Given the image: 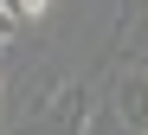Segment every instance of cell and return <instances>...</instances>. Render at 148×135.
<instances>
[{"instance_id":"obj_1","label":"cell","mask_w":148,"mask_h":135,"mask_svg":"<svg viewBox=\"0 0 148 135\" xmlns=\"http://www.w3.org/2000/svg\"><path fill=\"white\" fill-rule=\"evenodd\" d=\"M84 97H90L84 84H52V97L39 103L45 122H52V135H84V116H90V110H84Z\"/></svg>"},{"instance_id":"obj_2","label":"cell","mask_w":148,"mask_h":135,"mask_svg":"<svg viewBox=\"0 0 148 135\" xmlns=\"http://www.w3.org/2000/svg\"><path fill=\"white\" fill-rule=\"evenodd\" d=\"M116 116L129 122L135 135L148 129V64H135V71H129V77L116 84Z\"/></svg>"},{"instance_id":"obj_3","label":"cell","mask_w":148,"mask_h":135,"mask_svg":"<svg viewBox=\"0 0 148 135\" xmlns=\"http://www.w3.org/2000/svg\"><path fill=\"white\" fill-rule=\"evenodd\" d=\"M13 13H19V19H45V13H52V0H13Z\"/></svg>"},{"instance_id":"obj_4","label":"cell","mask_w":148,"mask_h":135,"mask_svg":"<svg viewBox=\"0 0 148 135\" xmlns=\"http://www.w3.org/2000/svg\"><path fill=\"white\" fill-rule=\"evenodd\" d=\"M142 135H148V129H142Z\"/></svg>"}]
</instances>
